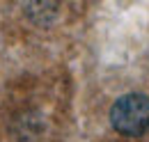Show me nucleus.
<instances>
[{"instance_id":"1","label":"nucleus","mask_w":149,"mask_h":142,"mask_svg":"<svg viewBox=\"0 0 149 142\" xmlns=\"http://www.w3.org/2000/svg\"><path fill=\"white\" fill-rule=\"evenodd\" d=\"M112 126L129 138H138L149 131V96L145 94H124L110 108Z\"/></svg>"}]
</instances>
